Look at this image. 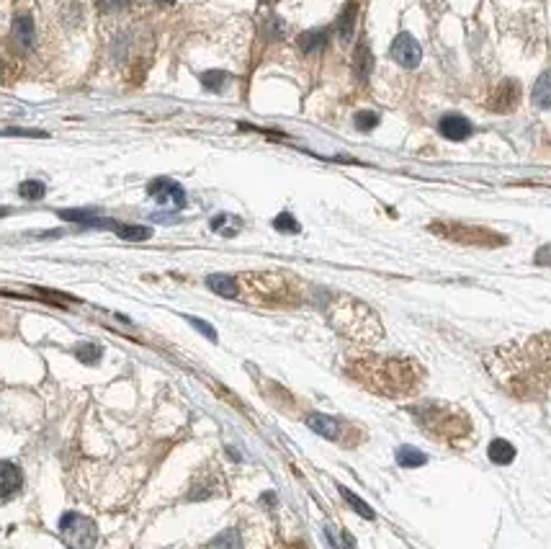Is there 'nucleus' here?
I'll return each mask as SVG.
<instances>
[{
    "label": "nucleus",
    "instance_id": "nucleus-1",
    "mask_svg": "<svg viewBox=\"0 0 551 549\" xmlns=\"http://www.w3.org/2000/svg\"><path fill=\"white\" fill-rule=\"evenodd\" d=\"M505 361H500L502 369L508 371V377H500V382L513 392L530 397V390H546V385H551V333L530 338L528 346L523 349V356L513 358L508 351Z\"/></svg>",
    "mask_w": 551,
    "mask_h": 549
},
{
    "label": "nucleus",
    "instance_id": "nucleus-2",
    "mask_svg": "<svg viewBox=\"0 0 551 549\" xmlns=\"http://www.w3.org/2000/svg\"><path fill=\"white\" fill-rule=\"evenodd\" d=\"M353 377H358L368 390L382 395H412L423 382V371L410 358H366L356 361Z\"/></svg>",
    "mask_w": 551,
    "mask_h": 549
},
{
    "label": "nucleus",
    "instance_id": "nucleus-3",
    "mask_svg": "<svg viewBox=\"0 0 551 549\" xmlns=\"http://www.w3.org/2000/svg\"><path fill=\"white\" fill-rule=\"evenodd\" d=\"M412 418L417 421V426L428 431L433 438L441 441L456 443L469 434V418L461 410L451 405H441V402H425V405L410 407Z\"/></svg>",
    "mask_w": 551,
    "mask_h": 549
},
{
    "label": "nucleus",
    "instance_id": "nucleus-4",
    "mask_svg": "<svg viewBox=\"0 0 551 549\" xmlns=\"http://www.w3.org/2000/svg\"><path fill=\"white\" fill-rule=\"evenodd\" d=\"M330 320L340 333H346L353 341L371 343L382 338V328H379L376 315L356 300H338V305L330 307Z\"/></svg>",
    "mask_w": 551,
    "mask_h": 549
},
{
    "label": "nucleus",
    "instance_id": "nucleus-5",
    "mask_svg": "<svg viewBox=\"0 0 551 549\" xmlns=\"http://www.w3.org/2000/svg\"><path fill=\"white\" fill-rule=\"evenodd\" d=\"M242 278L245 281H240V276H237V281L248 286V300L255 305H283V302L294 300L289 281H283V276H278V273H248Z\"/></svg>",
    "mask_w": 551,
    "mask_h": 549
},
{
    "label": "nucleus",
    "instance_id": "nucleus-6",
    "mask_svg": "<svg viewBox=\"0 0 551 549\" xmlns=\"http://www.w3.org/2000/svg\"><path fill=\"white\" fill-rule=\"evenodd\" d=\"M59 534L70 547H93L96 544V523L70 511L59 519Z\"/></svg>",
    "mask_w": 551,
    "mask_h": 549
},
{
    "label": "nucleus",
    "instance_id": "nucleus-7",
    "mask_svg": "<svg viewBox=\"0 0 551 549\" xmlns=\"http://www.w3.org/2000/svg\"><path fill=\"white\" fill-rule=\"evenodd\" d=\"M147 193L157 201V204H165V207H173V209H183L186 201H188L186 199L183 186L170 179H155L147 186Z\"/></svg>",
    "mask_w": 551,
    "mask_h": 549
},
{
    "label": "nucleus",
    "instance_id": "nucleus-8",
    "mask_svg": "<svg viewBox=\"0 0 551 549\" xmlns=\"http://www.w3.org/2000/svg\"><path fill=\"white\" fill-rule=\"evenodd\" d=\"M392 60H394L397 64H402V67H407V70H412V67H417L420 64V60H423V50H420V44H417V39L412 34H399L392 42Z\"/></svg>",
    "mask_w": 551,
    "mask_h": 549
},
{
    "label": "nucleus",
    "instance_id": "nucleus-9",
    "mask_svg": "<svg viewBox=\"0 0 551 549\" xmlns=\"http://www.w3.org/2000/svg\"><path fill=\"white\" fill-rule=\"evenodd\" d=\"M438 129H441V135H443L445 140H451V142H461V140H467V137L472 135V124H469V119H464L461 114L441 116Z\"/></svg>",
    "mask_w": 551,
    "mask_h": 549
},
{
    "label": "nucleus",
    "instance_id": "nucleus-10",
    "mask_svg": "<svg viewBox=\"0 0 551 549\" xmlns=\"http://www.w3.org/2000/svg\"><path fill=\"white\" fill-rule=\"evenodd\" d=\"M23 475L13 462H0V498H13L21 490Z\"/></svg>",
    "mask_w": 551,
    "mask_h": 549
},
{
    "label": "nucleus",
    "instance_id": "nucleus-11",
    "mask_svg": "<svg viewBox=\"0 0 551 549\" xmlns=\"http://www.w3.org/2000/svg\"><path fill=\"white\" fill-rule=\"evenodd\" d=\"M11 34H13V42L21 47V50H31L34 47V39H36V29H34V18L28 13H21V16H16V21H13V29H11Z\"/></svg>",
    "mask_w": 551,
    "mask_h": 549
},
{
    "label": "nucleus",
    "instance_id": "nucleus-12",
    "mask_svg": "<svg viewBox=\"0 0 551 549\" xmlns=\"http://www.w3.org/2000/svg\"><path fill=\"white\" fill-rule=\"evenodd\" d=\"M307 426H309L314 434L322 436V438H338L340 436L338 421H335V418H327V415L312 413L309 418H307Z\"/></svg>",
    "mask_w": 551,
    "mask_h": 549
},
{
    "label": "nucleus",
    "instance_id": "nucleus-13",
    "mask_svg": "<svg viewBox=\"0 0 551 549\" xmlns=\"http://www.w3.org/2000/svg\"><path fill=\"white\" fill-rule=\"evenodd\" d=\"M487 457L492 464L505 467V464H510L513 459H516V446H513L510 441H505V438H495V441L487 446Z\"/></svg>",
    "mask_w": 551,
    "mask_h": 549
},
{
    "label": "nucleus",
    "instance_id": "nucleus-14",
    "mask_svg": "<svg viewBox=\"0 0 551 549\" xmlns=\"http://www.w3.org/2000/svg\"><path fill=\"white\" fill-rule=\"evenodd\" d=\"M206 286L217 292L220 297L227 300H237V278L234 276H225V273H214V276L206 278Z\"/></svg>",
    "mask_w": 551,
    "mask_h": 549
},
{
    "label": "nucleus",
    "instance_id": "nucleus-15",
    "mask_svg": "<svg viewBox=\"0 0 551 549\" xmlns=\"http://www.w3.org/2000/svg\"><path fill=\"white\" fill-rule=\"evenodd\" d=\"M353 70L360 80H366L374 70V57H371V50H368L366 42H360L356 47V55H353Z\"/></svg>",
    "mask_w": 551,
    "mask_h": 549
},
{
    "label": "nucleus",
    "instance_id": "nucleus-16",
    "mask_svg": "<svg viewBox=\"0 0 551 549\" xmlns=\"http://www.w3.org/2000/svg\"><path fill=\"white\" fill-rule=\"evenodd\" d=\"M113 232L121 240H129V243H142V240L152 237V230L144 227V225H113Z\"/></svg>",
    "mask_w": 551,
    "mask_h": 549
},
{
    "label": "nucleus",
    "instance_id": "nucleus-17",
    "mask_svg": "<svg viewBox=\"0 0 551 549\" xmlns=\"http://www.w3.org/2000/svg\"><path fill=\"white\" fill-rule=\"evenodd\" d=\"M530 98H533V103H536L538 108H549L551 106V70H546L544 75L536 80V86H533Z\"/></svg>",
    "mask_w": 551,
    "mask_h": 549
},
{
    "label": "nucleus",
    "instance_id": "nucleus-18",
    "mask_svg": "<svg viewBox=\"0 0 551 549\" xmlns=\"http://www.w3.org/2000/svg\"><path fill=\"white\" fill-rule=\"evenodd\" d=\"M325 44H327V29L307 31V34H302V39H299V47H302L304 55H314V52H319Z\"/></svg>",
    "mask_w": 551,
    "mask_h": 549
},
{
    "label": "nucleus",
    "instance_id": "nucleus-19",
    "mask_svg": "<svg viewBox=\"0 0 551 549\" xmlns=\"http://www.w3.org/2000/svg\"><path fill=\"white\" fill-rule=\"evenodd\" d=\"M428 462L423 451H417L415 446H399L397 449V464L399 467H407V470H415V467H423Z\"/></svg>",
    "mask_w": 551,
    "mask_h": 549
},
{
    "label": "nucleus",
    "instance_id": "nucleus-20",
    "mask_svg": "<svg viewBox=\"0 0 551 549\" xmlns=\"http://www.w3.org/2000/svg\"><path fill=\"white\" fill-rule=\"evenodd\" d=\"M212 230L214 232H220V235L232 237L242 230V222L237 220V217H229V214H217L212 220Z\"/></svg>",
    "mask_w": 551,
    "mask_h": 549
},
{
    "label": "nucleus",
    "instance_id": "nucleus-21",
    "mask_svg": "<svg viewBox=\"0 0 551 549\" xmlns=\"http://www.w3.org/2000/svg\"><path fill=\"white\" fill-rule=\"evenodd\" d=\"M356 3H351V6H346V11H343V16H340V21H338V34L343 42H348L351 36H353V26H356Z\"/></svg>",
    "mask_w": 551,
    "mask_h": 549
},
{
    "label": "nucleus",
    "instance_id": "nucleus-22",
    "mask_svg": "<svg viewBox=\"0 0 551 549\" xmlns=\"http://www.w3.org/2000/svg\"><path fill=\"white\" fill-rule=\"evenodd\" d=\"M227 83H229V75L222 70H209L201 75V86L206 88V91H212V93H220L227 88Z\"/></svg>",
    "mask_w": 551,
    "mask_h": 549
},
{
    "label": "nucleus",
    "instance_id": "nucleus-23",
    "mask_svg": "<svg viewBox=\"0 0 551 549\" xmlns=\"http://www.w3.org/2000/svg\"><path fill=\"white\" fill-rule=\"evenodd\" d=\"M338 487H340V495L346 498V503H348L351 508H353L356 514L363 516V519H374V511L368 508V503H363V500H360L358 495H356V492L348 490V487H343V485H338Z\"/></svg>",
    "mask_w": 551,
    "mask_h": 549
},
{
    "label": "nucleus",
    "instance_id": "nucleus-24",
    "mask_svg": "<svg viewBox=\"0 0 551 549\" xmlns=\"http://www.w3.org/2000/svg\"><path fill=\"white\" fill-rule=\"evenodd\" d=\"M75 356H78L83 364H98V358L103 356V349H101L98 343H83V346L75 351Z\"/></svg>",
    "mask_w": 551,
    "mask_h": 549
},
{
    "label": "nucleus",
    "instance_id": "nucleus-25",
    "mask_svg": "<svg viewBox=\"0 0 551 549\" xmlns=\"http://www.w3.org/2000/svg\"><path fill=\"white\" fill-rule=\"evenodd\" d=\"M47 191V186L42 181H23L18 186V193H21V199H28V201H39Z\"/></svg>",
    "mask_w": 551,
    "mask_h": 549
},
{
    "label": "nucleus",
    "instance_id": "nucleus-26",
    "mask_svg": "<svg viewBox=\"0 0 551 549\" xmlns=\"http://www.w3.org/2000/svg\"><path fill=\"white\" fill-rule=\"evenodd\" d=\"M353 124L358 132H371L379 124V114H374V111H358L353 116Z\"/></svg>",
    "mask_w": 551,
    "mask_h": 549
},
{
    "label": "nucleus",
    "instance_id": "nucleus-27",
    "mask_svg": "<svg viewBox=\"0 0 551 549\" xmlns=\"http://www.w3.org/2000/svg\"><path fill=\"white\" fill-rule=\"evenodd\" d=\"M273 227L278 230V232H299V230H302V227H299V222L294 220L289 212L278 214V217L273 220Z\"/></svg>",
    "mask_w": 551,
    "mask_h": 549
},
{
    "label": "nucleus",
    "instance_id": "nucleus-28",
    "mask_svg": "<svg viewBox=\"0 0 551 549\" xmlns=\"http://www.w3.org/2000/svg\"><path fill=\"white\" fill-rule=\"evenodd\" d=\"M186 320L191 322V325H193L196 330H201V333H204V336L209 338V341H217V330H214L212 325H209V322L198 320V317H186Z\"/></svg>",
    "mask_w": 551,
    "mask_h": 549
},
{
    "label": "nucleus",
    "instance_id": "nucleus-29",
    "mask_svg": "<svg viewBox=\"0 0 551 549\" xmlns=\"http://www.w3.org/2000/svg\"><path fill=\"white\" fill-rule=\"evenodd\" d=\"M225 544H229V547H240V536L234 534V531H225L222 536L212 539V547H225Z\"/></svg>",
    "mask_w": 551,
    "mask_h": 549
},
{
    "label": "nucleus",
    "instance_id": "nucleus-30",
    "mask_svg": "<svg viewBox=\"0 0 551 549\" xmlns=\"http://www.w3.org/2000/svg\"><path fill=\"white\" fill-rule=\"evenodd\" d=\"M127 3L129 0H98L101 11H106V13H119V11L127 8Z\"/></svg>",
    "mask_w": 551,
    "mask_h": 549
},
{
    "label": "nucleus",
    "instance_id": "nucleus-31",
    "mask_svg": "<svg viewBox=\"0 0 551 549\" xmlns=\"http://www.w3.org/2000/svg\"><path fill=\"white\" fill-rule=\"evenodd\" d=\"M6 214H11V209H8V207H0V217H6Z\"/></svg>",
    "mask_w": 551,
    "mask_h": 549
},
{
    "label": "nucleus",
    "instance_id": "nucleus-32",
    "mask_svg": "<svg viewBox=\"0 0 551 549\" xmlns=\"http://www.w3.org/2000/svg\"><path fill=\"white\" fill-rule=\"evenodd\" d=\"M157 3H160V6H170V3H173V0H157Z\"/></svg>",
    "mask_w": 551,
    "mask_h": 549
}]
</instances>
